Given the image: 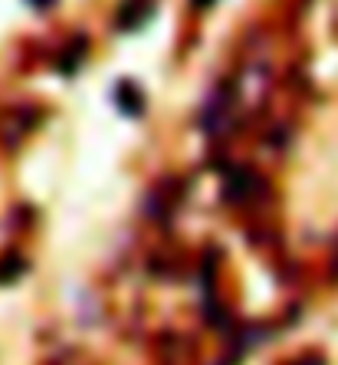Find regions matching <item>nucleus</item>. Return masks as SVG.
Segmentation results:
<instances>
[{
  "mask_svg": "<svg viewBox=\"0 0 338 365\" xmlns=\"http://www.w3.org/2000/svg\"><path fill=\"white\" fill-rule=\"evenodd\" d=\"M260 187H263V181L256 178L253 168H237L227 178V185H223V195H227L230 204H246L250 197L260 195Z\"/></svg>",
  "mask_w": 338,
  "mask_h": 365,
  "instance_id": "1",
  "label": "nucleus"
},
{
  "mask_svg": "<svg viewBox=\"0 0 338 365\" xmlns=\"http://www.w3.org/2000/svg\"><path fill=\"white\" fill-rule=\"evenodd\" d=\"M115 102H119V109L125 112V115H142L144 109V99H142V89L132 83H122L119 93H115Z\"/></svg>",
  "mask_w": 338,
  "mask_h": 365,
  "instance_id": "2",
  "label": "nucleus"
},
{
  "mask_svg": "<svg viewBox=\"0 0 338 365\" xmlns=\"http://www.w3.org/2000/svg\"><path fill=\"white\" fill-rule=\"evenodd\" d=\"M26 4H30L33 10H50L53 4H56V0H26Z\"/></svg>",
  "mask_w": 338,
  "mask_h": 365,
  "instance_id": "3",
  "label": "nucleus"
},
{
  "mask_svg": "<svg viewBox=\"0 0 338 365\" xmlns=\"http://www.w3.org/2000/svg\"><path fill=\"white\" fill-rule=\"evenodd\" d=\"M296 365H322V359H315V356H309V359H299Z\"/></svg>",
  "mask_w": 338,
  "mask_h": 365,
  "instance_id": "4",
  "label": "nucleus"
},
{
  "mask_svg": "<svg viewBox=\"0 0 338 365\" xmlns=\"http://www.w3.org/2000/svg\"><path fill=\"white\" fill-rule=\"evenodd\" d=\"M213 0H194V7H211Z\"/></svg>",
  "mask_w": 338,
  "mask_h": 365,
  "instance_id": "5",
  "label": "nucleus"
}]
</instances>
